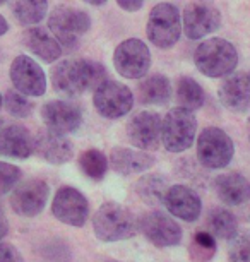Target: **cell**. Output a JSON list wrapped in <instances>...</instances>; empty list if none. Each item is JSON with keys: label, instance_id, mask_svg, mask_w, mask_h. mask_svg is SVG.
Masks as SVG:
<instances>
[{"label": "cell", "instance_id": "cell-1", "mask_svg": "<svg viewBox=\"0 0 250 262\" xmlns=\"http://www.w3.org/2000/svg\"><path fill=\"white\" fill-rule=\"evenodd\" d=\"M106 69L95 60H62L52 69L53 90L65 96H79L86 91H95L106 81Z\"/></svg>", "mask_w": 250, "mask_h": 262}, {"label": "cell", "instance_id": "cell-2", "mask_svg": "<svg viewBox=\"0 0 250 262\" xmlns=\"http://www.w3.org/2000/svg\"><path fill=\"white\" fill-rule=\"evenodd\" d=\"M93 230L101 242H120L132 238L139 231V220L129 207L106 202L93 216Z\"/></svg>", "mask_w": 250, "mask_h": 262}, {"label": "cell", "instance_id": "cell-3", "mask_svg": "<svg viewBox=\"0 0 250 262\" xmlns=\"http://www.w3.org/2000/svg\"><path fill=\"white\" fill-rule=\"evenodd\" d=\"M194 63L206 77H226L238 66V52L228 39L209 38L195 48Z\"/></svg>", "mask_w": 250, "mask_h": 262}, {"label": "cell", "instance_id": "cell-4", "mask_svg": "<svg viewBox=\"0 0 250 262\" xmlns=\"http://www.w3.org/2000/svg\"><path fill=\"white\" fill-rule=\"evenodd\" d=\"M197 120L190 110L176 106L170 110L161 120V142L170 152L187 151L195 141Z\"/></svg>", "mask_w": 250, "mask_h": 262}, {"label": "cell", "instance_id": "cell-5", "mask_svg": "<svg viewBox=\"0 0 250 262\" xmlns=\"http://www.w3.org/2000/svg\"><path fill=\"white\" fill-rule=\"evenodd\" d=\"M48 28L60 47L74 50L79 45L81 38L89 31L91 17L84 11L72 9L67 6H58L48 17Z\"/></svg>", "mask_w": 250, "mask_h": 262}, {"label": "cell", "instance_id": "cell-6", "mask_svg": "<svg viewBox=\"0 0 250 262\" xmlns=\"http://www.w3.org/2000/svg\"><path fill=\"white\" fill-rule=\"evenodd\" d=\"M146 33L154 47L161 50L171 48L182 34V17L178 9L168 2L154 6L149 12Z\"/></svg>", "mask_w": 250, "mask_h": 262}, {"label": "cell", "instance_id": "cell-7", "mask_svg": "<svg viewBox=\"0 0 250 262\" xmlns=\"http://www.w3.org/2000/svg\"><path fill=\"white\" fill-rule=\"evenodd\" d=\"M233 141L226 132L218 127H208L197 139V160L209 170H221L233 158Z\"/></svg>", "mask_w": 250, "mask_h": 262}, {"label": "cell", "instance_id": "cell-8", "mask_svg": "<svg viewBox=\"0 0 250 262\" xmlns=\"http://www.w3.org/2000/svg\"><path fill=\"white\" fill-rule=\"evenodd\" d=\"M96 112L101 117L115 120L127 115L134 106V95L125 84L119 81H108L100 84L93 95Z\"/></svg>", "mask_w": 250, "mask_h": 262}, {"label": "cell", "instance_id": "cell-9", "mask_svg": "<svg viewBox=\"0 0 250 262\" xmlns=\"http://www.w3.org/2000/svg\"><path fill=\"white\" fill-rule=\"evenodd\" d=\"M117 72L125 79H141L151 67V52L144 41L130 38L122 41L113 52Z\"/></svg>", "mask_w": 250, "mask_h": 262}, {"label": "cell", "instance_id": "cell-10", "mask_svg": "<svg viewBox=\"0 0 250 262\" xmlns=\"http://www.w3.org/2000/svg\"><path fill=\"white\" fill-rule=\"evenodd\" d=\"M182 26L189 39H200L221 26V14L209 0H194L184 9Z\"/></svg>", "mask_w": 250, "mask_h": 262}, {"label": "cell", "instance_id": "cell-11", "mask_svg": "<svg viewBox=\"0 0 250 262\" xmlns=\"http://www.w3.org/2000/svg\"><path fill=\"white\" fill-rule=\"evenodd\" d=\"M52 212L60 223L81 228L89 216V202L74 187H60L53 197Z\"/></svg>", "mask_w": 250, "mask_h": 262}, {"label": "cell", "instance_id": "cell-12", "mask_svg": "<svg viewBox=\"0 0 250 262\" xmlns=\"http://www.w3.org/2000/svg\"><path fill=\"white\" fill-rule=\"evenodd\" d=\"M139 231L151 244L161 249L175 247L182 242V228L170 214L163 211H151L139 220Z\"/></svg>", "mask_w": 250, "mask_h": 262}, {"label": "cell", "instance_id": "cell-13", "mask_svg": "<svg viewBox=\"0 0 250 262\" xmlns=\"http://www.w3.org/2000/svg\"><path fill=\"white\" fill-rule=\"evenodd\" d=\"M48 195H50V187L47 182L41 179H31L14 189L11 195V207L19 216H38L47 206Z\"/></svg>", "mask_w": 250, "mask_h": 262}, {"label": "cell", "instance_id": "cell-14", "mask_svg": "<svg viewBox=\"0 0 250 262\" xmlns=\"http://www.w3.org/2000/svg\"><path fill=\"white\" fill-rule=\"evenodd\" d=\"M127 139L137 149H158L161 142V117L154 112L135 113L127 122Z\"/></svg>", "mask_w": 250, "mask_h": 262}, {"label": "cell", "instance_id": "cell-15", "mask_svg": "<svg viewBox=\"0 0 250 262\" xmlns=\"http://www.w3.org/2000/svg\"><path fill=\"white\" fill-rule=\"evenodd\" d=\"M11 81L14 88L26 96H43L47 91V77L43 69L31 57L19 55L12 60Z\"/></svg>", "mask_w": 250, "mask_h": 262}, {"label": "cell", "instance_id": "cell-16", "mask_svg": "<svg viewBox=\"0 0 250 262\" xmlns=\"http://www.w3.org/2000/svg\"><path fill=\"white\" fill-rule=\"evenodd\" d=\"M41 118L48 130L67 136L76 132L82 123L81 108L71 101H48L41 108Z\"/></svg>", "mask_w": 250, "mask_h": 262}, {"label": "cell", "instance_id": "cell-17", "mask_svg": "<svg viewBox=\"0 0 250 262\" xmlns=\"http://www.w3.org/2000/svg\"><path fill=\"white\" fill-rule=\"evenodd\" d=\"M163 204L171 216L189 221V223L197 220L200 216V211H202L200 197L185 185L168 187V190H166L163 197Z\"/></svg>", "mask_w": 250, "mask_h": 262}, {"label": "cell", "instance_id": "cell-18", "mask_svg": "<svg viewBox=\"0 0 250 262\" xmlns=\"http://www.w3.org/2000/svg\"><path fill=\"white\" fill-rule=\"evenodd\" d=\"M219 101L235 113H243L250 108V76L245 72L230 74L218 90Z\"/></svg>", "mask_w": 250, "mask_h": 262}, {"label": "cell", "instance_id": "cell-19", "mask_svg": "<svg viewBox=\"0 0 250 262\" xmlns=\"http://www.w3.org/2000/svg\"><path fill=\"white\" fill-rule=\"evenodd\" d=\"M34 152L52 165H63L71 161L74 156V147L72 142L65 136L57 134V132L47 130L40 132L34 137Z\"/></svg>", "mask_w": 250, "mask_h": 262}, {"label": "cell", "instance_id": "cell-20", "mask_svg": "<svg viewBox=\"0 0 250 262\" xmlns=\"http://www.w3.org/2000/svg\"><path fill=\"white\" fill-rule=\"evenodd\" d=\"M34 152V137L22 125L0 128V156L26 160Z\"/></svg>", "mask_w": 250, "mask_h": 262}, {"label": "cell", "instance_id": "cell-21", "mask_svg": "<svg viewBox=\"0 0 250 262\" xmlns=\"http://www.w3.org/2000/svg\"><path fill=\"white\" fill-rule=\"evenodd\" d=\"M214 190L228 206H240L250 199V182L240 173H223L216 177Z\"/></svg>", "mask_w": 250, "mask_h": 262}, {"label": "cell", "instance_id": "cell-22", "mask_svg": "<svg viewBox=\"0 0 250 262\" xmlns=\"http://www.w3.org/2000/svg\"><path fill=\"white\" fill-rule=\"evenodd\" d=\"M22 43L29 52L48 63L55 62L62 55V47L55 36L43 28H29L22 34Z\"/></svg>", "mask_w": 250, "mask_h": 262}, {"label": "cell", "instance_id": "cell-23", "mask_svg": "<svg viewBox=\"0 0 250 262\" xmlns=\"http://www.w3.org/2000/svg\"><path fill=\"white\" fill-rule=\"evenodd\" d=\"M110 165L120 175H132L149 170L154 165V158L142 149L115 147L110 155Z\"/></svg>", "mask_w": 250, "mask_h": 262}, {"label": "cell", "instance_id": "cell-24", "mask_svg": "<svg viewBox=\"0 0 250 262\" xmlns=\"http://www.w3.org/2000/svg\"><path fill=\"white\" fill-rule=\"evenodd\" d=\"M171 96L168 77L163 74L149 76L137 86V98L142 105H165Z\"/></svg>", "mask_w": 250, "mask_h": 262}, {"label": "cell", "instance_id": "cell-25", "mask_svg": "<svg viewBox=\"0 0 250 262\" xmlns=\"http://www.w3.org/2000/svg\"><path fill=\"white\" fill-rule=\"evenodd\" d=\"M168 180L160 173H149L135 182L134 190L135 195L148 206L163 204V197L168 190Z\"/></svg>", "mask_w": 250, "mask_h": 262}, {"label": "cell", "instance_id": "cell-26", "mask_svg": "<svg viewBox=\"0 0 250 262\" xmlns=\"http://www.w3.org/2000/svg\"><path fill=\"white\" fill-rule=\"evenodd\" d=\"M11 12L24 26L41 23L48 11V0H7Z\"/></svg>", "mask_w": 250, "mask_h": 262}, {"label": "cell", "instance_id": "cell-27", "mask_svg": "<svg viewBox=\"0 0 250 262\" xmlns=\"http://www.w3.org/2000/svg\"><path fill=\"white\" fill-rule=\"evenodd\" d=\"M208 228L209 233L216 238L232 240L238 233L237 217L224 207H214L208 216Z\"/></svg>", "mask_w": 250, "mask_h": 262}, {"label": "cell", "instance_id": "cell-28", "mask_svg": "<svg viewBox=\"0 0 250 262\" xmlns=\"http://www.w3.org/2000/svg\"><path fill=\"white\" fill-rule=\"evenodd\" d=\"M176 101L180 106L187 108V110L194 112L199 110L204 105L206 95L200 84L192 77H180L178 84H176Z\"/></svg>", "mask_w": 250, "mask_h": 262}, {"label": "cell", "instance_id": "cell-29", "mask_svg": "<svg viewBox=\"0 0 250 262\" xmlns=\"http://www.w3.org/2000/svg\"><path fill=\"white\" fill-rule=\"evenodd\" d=\"M79 166L87 179L101 182L108 170V160L100 149H87L79 158Z\"/></svg>", "mask_w": 250, "mask_h": 262}, {"label": "cell", "instance_id": "cell-30", "mask_svg": "<svg viewBox=\"0 0 250 262\" xmlns=\"http://www.w3.org/2000/svg\"><path fill=\"white\" fill-rule=\"evenodd\" d=\"M216 254V242L209 231H199L194 235L190 245V257L194 262H208Z\"/></svg>", "mask_w": 250, "mask_h": 262}, {"label": "cell", "instance_id": "cell-31", "mask_svg": "<svg viewBox=\"0 0 250 262\" xmlns=\"http://www.w3.org/2000/svg\"><path fill=\"white\" fill-rule=\"evenodd\" d=\"M4 106L11 115L19 118H26L33 112V103L28 100L26 95L19 91H7L4 96Z\"/></svg>", "mask_w": 250, "mask_h": 262}, {"label": "cell", "instance_id": "cell-32", "mask_svg": "<svg viewBox=\"0 0 250 262\" xmlns=\"http://www.w3.org/2000/svg\"><path fill=\"white\" fill-rule=\"evenodd\" d=\"M228 260L230 262H250V230L237 233L230 240Z\"/></svg>", "mask_w": 250, "mask_h": 262}, {"label": "cell", "instance_id": "cell-33", "mask_svg": "<svg viewBox=\"0 0 250 262\" xmlns=\"http://www.w3.org/2000/svg\"><path fill=\"white\" fill-rule=\"evenodd\" d=\"M21 180V170L16 165L0 161V195L9 194Z\"/></svg>", "mask_w": 250, "mask_h": 262}, {"label": "cell", "instance_id": "cell-34", "mask_svg": "<svg viewBox=\"0 0 250 262\" xmlns=\"http://www.w3.org/2000/svg\"><path fill=\"white\" fill-rule=\"evenodd\" d=\"M0 262H24V259L12 244L0 242Z\"/></svg>", "mask_w": 250, "mask_h": 262}, {"label": "cell", "instance_id": "cell-35", "mask_svg": "<svg viewBox=\"0 0 250 262\" xmlns=\"http://www.w3.org/2000/svg\"><path fill=\"white\" fill-rule=\"evenodd\" d=\"M120 9H124L127 12H137L142 7L144 0H117Z\"/></svg>", "mask_w": 250, "mask_h": 262}, {"label": "cell", "instance_id": "cell-36", "mask_svg": "<svg viewBox=\"0 0 250 262\" xmlns=\"http://www.w3.org/2000/svg\"><path fill=\"white\" fill-rule=\"evenodd\" d=\"M9 231V223H7V217L4 214V211L0 209V240L4 238V236L7 235Z\"/></svg>", "mask_w": 250, "mask_h": 262}, {"label": "cell", "instance_id": "cell-37", "mask_svg": "<svg viewBox=\"0 0 250 262\" xmlns=\"http://www.w3.org/2000/svg\"><path fill=\"white\" fill-rule=\"evenodd\" d=\"M7 29H9L7 21L4 19V16H0V36H4V34L7 33Z\"/></svg>", "mask_w": 250, "mask_h": 262}, {"label": "cell", "instance_id": "cell-38", "mask_svg": "<svg viewBox=\"0 0 250 262\" xmlns=\"http://www.w3.org/2000/svg\"><path fill=\"white\" fill-rule=\"evenodd\" d=\"M82 2L89 4V6H103V4H106V0H82Z\"/></svg>", "mask_w": 250, "mask_h": 262}, {"label": "cell", "instance_id": "cell-39", "mask_svg": "<svg viewBox=\"0 0 250 262\" xmlns=\"http://www.w3.org/2000/svg\"><path fill=\"white\" fill-rule=\"evenodd\" d=\"M2 105H4V98H2V95H0V108H2Z\"/></svg>", "mask_w": 250, "mask_h": 262}, {"label": "cell", "instance_id": "cell-40", "mask_svg": "<svg viewBox=\"0 0 250 262\" xmlns=\"http://www.w3.org/2000/svg\"><path fill=\"white\" fill-rule=\"evenodd\" d=\"M248 139H250V117H248Z\"/></svg>", "mask_w": 250, "mask_h": 262}, {"label": "cell", "instance_id": "cell-41", "mask_svg": "<svg viewBox=\"0 0 250 262\" xmlns=\"http://www.w3.org/2000/svg\"><path fill=\"white\" fill-rule=\"evenodd\" d=\"M7 2V0H0V6H2V4H6Z\"/></svg>", "mask_w": 250, "mask_h": 262}, {"label": "cell", "instance_id": "cell-42", "mask_svg": "<svg viewBox=\"0 0 250 262\" xmlns=\"http://www.w3.org/2000/svg\"><path fill=\"white\" fill-rule=\"evenodd\" d=\"M106 262H119V260H106Z\"/></svg>", "mask_w": 250, "mask_h": 262}, {"label": "cell", "instance_id": "cell-43", "mask_svg": "<svg viewBox=\"0 0 250 262\" xmlns=\"http://www.w3.org/2000/svg\"><path fill=\"white\" fill-rule=\"evenodd\" d=\"M0 123H2V122H0Z\"/></svg>", "mask_w": 250, "mask_h": 262}]
</instances>
